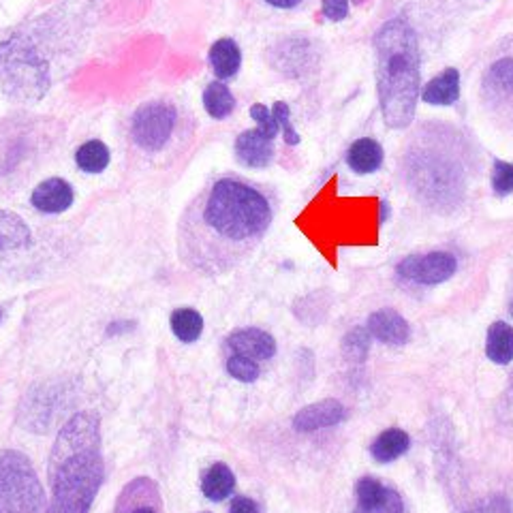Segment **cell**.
<instances>
[{
    "label": "cell",
    "mask_w": 513,
    "mask_h": 513,
    "mask_svg": "<svg viewBox=\"0 0 513 513\" xmlns=\"http://www.w3.org/2000/svg\"><path fill=\"white\" fill-rule=\"evenodd\" d=\"M274 197L240 174H221L189 201L178 221V259L190 272L222 276L261 245Z\"/></svg>",
    "instance_id": "6da1fadb"
},
{
    "label": "cell",
    "mask_w": 513,
    "mask_h": 513,
    "mask_svg": "<svg viewBox=\"0 0 513 513\" xmlns=\"http://www.w3.org/2000/svg\"><path fill=\"white\" fill-rule=\"evenodd\" d=\"M97 24L95 0H65L0 43V92L37 103L74 71Z\"/></svg>",
    "instance_id": "7a4b0ae2"
},
{
    "label": "cell",
    "mask_w": 513,
    "mask_h": 513,
    "mask_svg": "<svg viewBox=\"0 0 513 513\" xmlns=\"http://www.w3.org/2000/svg\"><path fill=\"white\" fill-rule=\"evenodd\" d=\"M103 477L101 419L97 413L82 411L60 428L51 449L48 513H90Z\"/></svg>",
    "instance_id": "3957f363"
},
{
    "label": "cell",
    "mask_w": 513,
    "mask_h": 513,
    "mask_svg": "<svg viewBox=\"0 0 513 513\" xmlns=\"http://www.w3.org/2000/svg\"><path fill=\"white\" fill-rule=\"evenodd\" d=\"M197 120L193 112L174 97L139 103L122 122V148L135 167L163 171L193 146Z\"/></svg>",
    "instance_id": "277c9868"
},
{
    "label": "cell",
    "mask_w": 513,
    "mask_h": 513,
    "mask_svg": "<svg viewBox=\"0 0 513 513\" xmlns=\"http://www.w3.org/2000/svg\"><path fill=\"white\" fill-rule=\"evenodd\" d=\"M377 95L383 120L392 128H407L413 122L422 97V69L416 30L402 18H393L375 37Z\"/></svg>",
    "instance_id": "5b68a950"
},
{
    "label": "cell",
    "mask_w": 513,
    "mask_h": 513,
    "mask_svg": "<svg viewBox=\"0 0 513 513\" xmlns=\"http://www.w3.org/2000/svg\"><path fill=\"white\" fill-rule=\"evenodd\" d=\"M43 488L19 452L0 454V513H43Z\"/></svg>",
    "instance_id": "8992f818"
},
{
    "label": "cell",
    "mask_w": 513,
    "mask_h": 513,
    "mask_svg": "<svg viewBox=\"0 0 513 513\" xmlns=\"http://www.w3.org/2000/svg\"><path fill=\"white\" fill-rule=\"evenodd\" d=\"M484 101L494 118L513 127V56H502L484 75Z\"/></svg>",
    "instance_id": "52a82bcc"
},
{
    "label": "cell",
    "mask_w": 513,
    "mask_h": 513,
    "mask_svg": "<svg viewBox=\"0 0 513 513\" xmlns=\"http://www.w3.org/2000/svg\"><path fill=\"white\" fill-rule=\"evenodd\" d=\"M458 261L452 253H428V255L404 257L398 263V274L416 284H440L454 276Z\"/></svg>",
    "instance_id": "ba28073f"
},
{
    "label": "cell",
    "mask_w": 513,
    "mask_h": 513,
    "mask_svg": "<svg viewBox=\"0 0 513 513\" xmlns=\"http://www.w3.org/2000/svg\"><path fill=\"white\" fill-rule=\"evenodd\" d=\"M33 246V233L18 214L0 210V272L28 255Z\"/></svg>",
    "instance_id": "9c48e42d"
},
{
    "label": "cell",
    "mask_w": 513,
    "mask_h": 513,
    "mask_svg": "<svg viewBox=\"0 0 513 513\" xmlns=\"http://www.w3.org/2000/svg\"><path fill=\"white\" fill-rule=\"evenodd\" d=\"M229 355H242L248 360L266 361L276 355V340L266 330L245 328L227 336L225 340Z\"/></svg>",
    "instance_id": "30bf717a"
},
{
    "label": "cell",
    "mask_w": 513,
    "mask_h": 513,
    "mask_svg": "<svg viewBox=\"0 0 513 513\" xmlns=\"http://www.w3.org/2000/svg\"><path fill=\"white\" fill-rule=\"evenodd\" d=\"M116 513H163V502L154 481L148 477L131 481L116 502Z\"/></svg>",
    "instance_id": "8fae6325"
},
{
    "label": "cell",
    "mask_w": 513,
    "mask_h": 513,
    "mask_svg": "<svg viewBox=\"0 0 513 513\" xmlns=\"http://www.w3.org/2000/svg\"><path fill=\"white\" fill-rule=\"evenodd\" d=\"M233 150H236V159L251 169H263L274 160V139H269L259 128L237 135Z\"/></svg>",
    "instance_id": "7c38bea8"
},
{
    "label": "cell",
    "mask_w": 513,
    "mask_h": 513,
    "mask_svg": "<svg viewBox=\"0 0 513 513\" xmlns=\"http://www.w3.org/2000/svg\"><path fill=\"white\" fill-rule=\"evenodd\" d=\"M75 190L66 180L48 178L43 180L30 195V204L43 214H60L74 206Z\"/></svg>",
    "instance_id": "4fadbf2b"
},
{
    "label": "cell",
    "mask_w": 513,
    "mask_h": 513,
    "mask_svg": "<svg viewBox=\"0 0 513 513\" xmlns=\"http://www.w3.org/2000/svg\"><path fill=\"white\" fill-rule=\"evenodd\" d=\"M345 407L338 400H321L304 407L298 416L293 417V428L299 432H315V430L330 428L340 424L345 419Z\"/></svg>",
    "instance_id": "5bb4252c"
},
{
    "label": "cell",
    "mask_w": 513,
    "mask_h": 513,
    "mask_svg": "<svg viewBox=\"0 0 513 513\" xmlns=\"http://www.w3.org/2000/svg\"><path fill=\"white\" fill-rule=\"evenodd\" d=\"M366 328L372 334V338L383 342V345H404L411 336L407 319L393 308H381L372 313Z\"/></svg>",
    "instance_id": "9a60e30c"
},
{
    "label": "cell",
    "mask_w": 513,
    "mask_h": 513,
    "mask_svg": "<svg viewBox=\"0 0 513 513\" xmlns=\"http://www.w3.org/2000/svg\"><path fill=\"white\" fill-rule=\"evenodd\" d=\"M419 98L428 105H454L460 98V71L454 66L440 71L422 88Z\"/></svg>",
    "instance_id": "2e32d148"
},
{
    "label": "cell",
    "mask_w": 513,
    "mask_h": 513,
    "mask_svg": "<svg viewBox=\"0 0 513 513\" xmlns=\"http://www.w3.org/2000/svg\"><path fill=\"white\" fill-rule=\"evenodd\" d=\"M346 165L360 175L375 174V171L383 165L381 144L370 137L357 139V142L351 144L349 152H346Z\"/></svg>",
    "instance_id": "e0dca14e"
},
{
    "label": "cell",
    "mask_w": 513,
    "mask_h": 513,
    "mask_svg": "<svg viewBox=\"0 0 513 513\" xmlns=\"http://www.w3.org/2000/svg\"><path fill=\"white\" fill-rule=\"evenodd\" d=\"M242 51L233 39H219L210 48V69L219 80H231L240 71Z\"/></svg>",
    "instance_id": "ac0fdd59"
},
{
    "label": "cell",
    "mask_w": 513,
    "mask_h": 513,
    "mask_svg": "<svg viewBox=\"0 0 513 513\" xmlns=\"http://www.w3.org/2000/svg\"><path fill=\"white\" fill-rule=\"evenodd\" d=\"M411 447V437L400 428H387L379 437L372 440L370 454L377 462H393L400 455H404Z\"/></svg>",
    "instance_id": "d6986e66"
},
{
    "label": "cell",
    "mask_w": 513,
    "mask_h": 513,
    "mask_svg": "<svg viewBox=\"0 0 513 513\" xmlns=\"http://www.w3.org/2000/svg\"><path fill=\"white\" fill-rule=\"evenodd\" d=\"M486 355L494 364H511L513 361V328L505 321H494L486 338Z\"/></svg>",
    "instance_id": "ffe728a7"
},
{
    "label": "cell",
    "mask_w": 513,
    "mask_h": 513,
    "mask_svg": "<svg viewBox=\"0 0 513 513\" xmlns=\"http://www.w3.org/2000/svg\"><path fill=\"white\" fill-rule=\"evenodd\" d=\"M233 488H236V477H233L229 466L222 462L212 464L201 479V492L210 501H225Z\"/></svg>",
    "instance_id": "44dd1931"
},
{
    "label": "cell",
    "mask_w": 513,
    "mask_h": 513,
    "mask_svg": "<svg viewBox=\"0 0 513 513\" xmlns=\"http://www.w3.org/2000/svg\"><path fill=\"white\" fill-rule=\"evenodd\" d=\"M110 160V148L103 142H98V139H90V142L82 144L75 152L77 167L86 171V174H101V171L107 169Z\"/></svg>",
    "instance_id": "7402d4cb"
},
{
    "label": "cell",
    "mask_w": 513,
    "mask_h": 513,
    "mask_svg": "<svg viewBox=\"0 0 513 513\" xmlns=\"http://www.w3.org/2000/svg\"><path fill=\"white\" fill-rule=\"evenodd\" d=\"M204 107L210 118L225 120L236 110V98H233L231 90L222 82H212L204 90Z\"/></svg>",
    "instance_id": "603a6c76"
},
{
    "label": "cell",
    "mask_w": 513,
    "mask_h": 513,
    "mask_svg": "<svg viewBox=\"0 0 513 513\" xmlns=\"http://www.w3.org/2000/svg\"><path fill=\"white\" fill-rule=\"evenodd\" d=\"M171 331L180 342H195L204 331V317L193 308H178L171 313Z\"/></svg>",
    "instance_id": "cb8c5ba5"
},
{
    "label": "cell",
    "mask_w": 513,
    "mask_h": 513,
    "mask_svg": "<svg viewBox=\"0 0 513 513\" xmlns=\"http://www.w3.org/2000/svg\"><path fill=\"white\" fill-rule=\"evenodd\" d=\"M370 338L372 334L368 331V328H355L351 330L349 334L342 340V351L349 360L354 361H364L368 355V349H370Z\"/></svg>",
    "instance_id": "d4e9b609"
},
{
    "label": "cell",
    "mask_w": 513,
    "mask_h": 513,
    "mask_svg": "<svg viewBox=\"0 0 513 513\" xmlns=\"http://www.w3.org/2000/svg\"><path fill=\"white\" fill-rule=\"evenodd\" d=\"M227 372L233 377V379L242 381V383H253L257 381L259 377V361L248 360V357L242 355H229L227 357Z\"/></svg>",
    "instance_id": "484cf974"
},
{
    "label": "cell",
    "mask_w": 513,
    "mask_h": 513,
    "mask_svg": "<svg viewBox=\"0 0 513 513\" xmlns=\"http://www.w3.org/2000/svg\"><path fill=\"white\" fill-rule=\"evenodd\" d=\"M492 190L499 197L513 193V163L501 159L494 160V165H492Z\"/></svg>",
    "instance_id": "4316f807"
},
{
    "label": "cell",
    "mask_w": 513,
    "mask_h": 513,
    "mask_svg": "<svg viewBox=\"0 0 513 513\" xmlns=\"http://www.w3.org/2000/svg\"><path fill=\"white\" fill-rule=\"evenodd\" d=\"M354 513H404V505L400 494L393 488H387L379 501L370 502V505H355Z\"/></svg>",
    "instance_id": "83f0119b"
},
{
    "label": "cell",
    "mask_w": 513,
    "mask_h": 513,
    "mask_svg": "<svg viewBox=\"0 0 513 513\" xmlns=\"http://www.w3.org/2000/svg\"><path fill=\"white\" fill-rule=\"evenodd\" d=\"M251 116H253V120H255L259 124V131H261L263 135H268L269 139H274L278 135V131H281V127H278V122H276V118H274V113L268 110L266 105H261V103H255V105L251 107Z\"/></svg>",
    "instance_id": "f1b7e54d"
},
{
    "label": "cell",
    "mask_w": 513,
    "mask_h": 513,
    "mask_svg": "<svg viewBox=\"0 0 513 513\" xmlns=\"http://www.w3.org/2000/svg\"><path fill=\"white\" fill-rule=\"evenodd\" d=\"M274 118H276L278 127L283 128V135H284V142L289 144V146H295V144H299V135L293 131L291 127V120H289V105L284 101H276L274 103Z\"/></svg>",
    "instance_id": "f546056e"
},
{
    "label": "cell",
    "mask_w": 513,
    "mask_h": 513,
    "mask_svg": "<svg viewBox=\"0 0 513 513\" xmlns=\"http://www.w3.org/2000/svg\"><path fill=\"white\" fill-rule=\"evenodd\" d=\"M323 15L331 22H340L349 15V0H323Z\"/></svg>",
    "instance_id": "4dcf8cb0"
},
{
    "label": "cell",
    "mask_w": 513,
    "mask_h": 513,
    "mask_svg": "<svg viewBox=\"0 0 513 513\" xmlns=\"http://www.w3.org/2000/svg\"><path fill=\"white\" fill-rule=\"evenodd\" d=\"M229 513H259V505L248 496H237L231 502Z\"/></svg>",
    "instance_id": "1f68e13d"
},
{
    "label": "cell",
    "mask_w": 513,
    "mask_h": 513,
    "mask_svg": "<svg viewBox=\"0 0 513 513\" xmlns=\"http://www.w3.org/2000/svg\"><path fill=\"white\" fill-rule=\"evenodd\" d=\"M470 513H509V511H507V507L502 505V502H486V505H479Z\"/></svg>",
    "instance_id": "d6a6232c"
},
{
    "label": "cell",
    "mask_w": 513,
    "mask_h": 513,
    "mask_svg": "<svg viewBox=\"0 0 513 513\" xmlns=\"http://www.w3.org/2000/svg\"><path fill=\"white\" fill-rule=\"evenodd\" d=\"M266 3L278 9H295L299 3H302V0H266Z\"/></svg>",
    "instance_id": "836d02e7"
},
{
    "label": "cell",
    "mask_w": 513,
    "mask_h": 513,
    "mask_svg": "<svg viewBox=\"0 0 513 513\" xmlns=\"http://www.w3.org/2000/svg\"><path fill=\"white\" fill-rule=\"evenodd\" d=\"M387 216H390V204H387V201H381V216H379V221L385 222Z\"/></svg>",
    "instance_id": "e575fe53"
},
{
    "label": "cell",
    "mask_w": 513,
    "mask_h": 513,
    "mask_svg": "<svg viewBox=\"0 0 513 513\" xmlns=\"http://www.w3.org/2000/svg\"><path fill=\"white\" fill-rule=\"evenodd\" d=\"M509 393H511V400H513V375H511V381H509Z\"/></svg>",
    "instance_id": "d590c367"
},
{
    "label": "cell",
    "mask_w": 513,
    "mask_h": 513,
    "mask_svg": "<svg viewBox=\"0 0 513 513\" xmlns=\"http://www.w3.org/2000/svg\"><path fill=\"white\" fill-rule=\"evenodd\" d=\"M511 315H513V304H511Z\"/></svg>",
    "instance_id": "8d00e7d4"
}]
</instances>
